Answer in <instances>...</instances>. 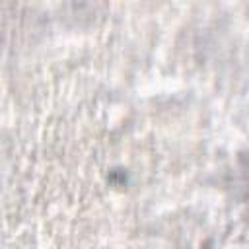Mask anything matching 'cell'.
<instances>
[{
	"mask_svg": "<svg viewBox=\"0 0 249 249\" xmlns=\"http://www.w3.org/2000/svg\"><path fill=\"white\" fill-rule=\"evenodd\" d=\"M247 200H249V181H247Z\"/></svg>",
	"mask_w": 249,
	"mask_h": 249,
	"instance_id": "6da1fadb",
	"label": "cell"
}]
</instances>
